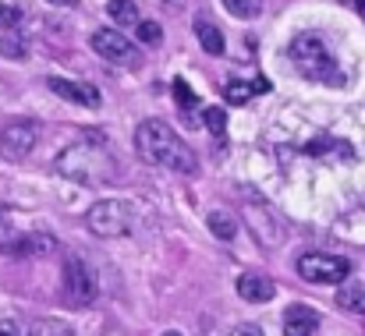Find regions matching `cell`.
Returning a JSON list of instances; mask_svg holds the SVG:
<instances>
[{
  "instance_id": "d4e9b609",
  "label": "cell",
  "mask_w": 365,
  "mask_h": 336,
  "mask_svg": "<svg viewBox=\"0 0 365 336\" xmlns=\"http://www.w3.org/2000/svg\"><path fill=\"white\" fill-rule=\"evenodd\" d=\"M18 18H21V14H18V7H4V4H0V28H4V32H14Z\"/></svg>"
},
{
  "instance_id": "5b68a950",
  "label": "cell",
  "mask_w": 365,
  "mask_h": 336,
  "mask_svg": "<svg viewBox=\"0 0 365 336\" xmlns=\"http://www.w3.org/2000/svg\"><path fill=\"white\" fill-rule=\"evenodd\" d=\"M89 230L96 237H121L131 230V206L121 199H103L89 209Z\"/></svg>"
},
{
  "instance_id": "4fadbf2b",
  "label": "cell",
  "mask_w": 365,
  "mask_h": 336,
  "mask_svg": "<svg viewBox=\"0 0 365 336\" xmlns=\"http://www.w3.org/2000/svg\"><path fill=\"white\" fill-rule=\"evenodd\" d=\"M4 248L14 251V255H53L57 251V241L50 233H29L21 241H7Z\"/></svg>"
},
{
  "instance_id": "7c38bea8",
  "label": "cell",
  "mask_w": 365,
  "mask_h": 336,
  "mask_svg": "<svg viewBox=\"0 0 365 336\" xmlns=\"http://www.w3.org/2000/svg\"><path fill=\"white\" fill-rule=\"evenodd\" d=\"M238 294H242L248 305H266V301L277 294V287H273V280H269V276L245 273L242 280H238Z\"/></svg>"
},
{
  "instance_id": "3957f363",
  "label": "cell",
  "mask_w": 365,
  "mask_h": 336,
  "mask_svg": "<svg viewBox=\"0 0 365 336\" xmlns=\"http://www.w3.org/2000/svg\"><path fill=\"white\" fill-rule=\"evenodd\" d=\"M291 61L298 68V75H305L309 82H337V64L327 50V43L316 32H302L291 43Z\"/></svg>"
},
{
  "instance_id": "e0dca14e",
  "label": "cell",
  "mask_w": 365,
  "mask_h": 336,
  "mask_svg": "<svg viewBox=\"0 0 365 336\" xmlns=\"http://www.w3.org/2000/svg\"><path fill=\"white\" fill-rule=\"evenodd\" d=\"M206 224H210V230H213L220 241H231V237L238 233L235 216H227V213H210V216H206Z\"/></svg>"
},
{
  "instance_id": "8992f818",
  "label": "cell",
  "mask_w": 365,
  "mask_h": 336,
  "mask_svg": "<svg viewBox=\"0 0 365 336\" xmlns=\"http://www.w3.org/2000/svg\"><path fill=\"white\" fill-rule=\"evenodd\" d=\"M351 273V262L341 258V255H302L298 258V276L309 280V283H344Z\"/></svg>"
},
{
  "instance_id": "8fae6325",
  "label": "cell",
  "mask_w": 365,
  "mask_h": 336,
  "mask_svg": "<svg viewBox=\"0 0 365 336\" xmlns=\"http://www.w3.org/2000/svg\"><path fill=\"white\" fill-rule=\"evenodd\" d=\"M46 85L53 89V96H61V100H71V103H82V107H100V103H103V100H100V93H96L93 85H82V82L50 78Z\"/></svg>"
},
{
  "instance_id": "f1b7e54d",
  "label": "cell",
  "mask_w": 365,
  "mask_h": 336,
  "mask_svg": "<svg viewBox=\"0 0 365 336\" xmlns=\"http://www.w3.org/2000/svg\"><path fill=\"white\" fill-rule=\"evenodd\" d=\"M50 4H61V7H71V4H78V0H50Z\"/></svg>"
},
{
  "instance_id": "44dd1931",
  "label": "cell",
  "mask_w": 365,
  "mask_h": 336,
  "mask_svg": "<svg viewBox=\"0 0 365 336\" xmlns=\"http://www.w3.org/2000/svg\"><path fill=\"white\" fill-rule=\"evenodd\" d=\"M0 53L21 61V57H25V39H21L18 32H4V39H0Z\"/></svg>"
},
{
  "instance_id": "9c48e42d",
  "label": "cell",
  "mask_w": 365,
  "mask_h": 336,
  "mask_svg": "<svg viewBox=\"0 0 365 336\" xmlns=\"http://www.w3.org/2000/svg\"><path fill=\"white\" fill-rule=\"evenodd\" d=\"M93 50L100 53V57H107L110 64H135V57H138V50H135V43L124 36L121 28H96L93 32Z\"/></svg>"
},
{
  "instance_id": "83f0119b",
  "label": "cell",
  "mask_w": 365,
  "mask_h": 336,
  "mask_svg": "<svg viewBox=\"0 0 365 336\" xmlns=\"http://www.w3.org/2000/svg\"><path fill=\"white\" fill-rule=\"evenodd\" d=\"M255 93H269V82L266 78H255Z\"/></svg>"
},
{
  "instance_id": "7a4b0ae2",
  "label": "cell",
  "mask_w": 365,
  "mask_h": 336,
  "mask_svg": "<svg viewBox=\"0 0 365 336\" xmlns=\"http://www.w3.org/2000/svg\"><path fill=\"white\" fill-rule=\"evenodd\" d=\"M57 170L64 177L78 181V184H107L114 177V159H110L103 142L86 138V142H75L71 149H64L57 156Z\"/></svg>"
},
{
  "instance_id": "d6986e66",
  "label": "cell",
  "mask_w": 365,
  "mask_h": 336,
  "mask_svg": "<svg viewBox=\"0 0 365 336\" xmlns=\"http://www.w3.org/2000/svg\"><path fill=\"white\" fill-rule=\"evenodd\" d=\"M110 18L121 21V25H138V11H135V0H110L107 4Z\"/></svg>"
},
{
  "instance_id": "484cf974",
  "label": "cell",
  "mask_w": 365,
  "mask_h": 336,
  "mask_svg": "<svg viewBox=\"0 0 365 336\" xmlns=\"http://www.w3.org/2000/svg\"><path fill=\"white\" fill-rule=\"evenodd\" d=\"M231 336H262V330H259V326H238Z\"/></svg>"
},
{
  "instance_id": "52a82bcc",
  "label": "cell",
  "mask_w": 365,
  "mask_h": 336,
  "mask_svg": "<svg viewBox=\"0 0 365 336\" xmlns=\"http://www.w3.org/2000/svg\"><path fill=\"white\" fill-rule=\"evenodd\" d=\"M39 142V124L36 120H11L0 131V152L7 159H25Z\"/></svg>"
},
{
  "instance_id": "277c9868",
  "label": "cell",
  "mask_w": 365,
  "mask_h": 336,
  "mask_svg": "<svg viewBox=\"0 0 365 336\" xmlns=\"http://www.w3.org/2000/svg\"><path fill=\"white\" fill-rule=\"evenodd\" d=\"M100 294V283H96V273L86 266L82 255H68L64 258V298L75 305V308H86L93 305Z\"/></svg>"
},
{
  "instance_id": "7402d4cb",
  "label": "cell",
  "mask_w": 365,
  "mask_h": 336,
  "mask_svg": "<svg viewBox=\"0 0 365 336\" xmlns=\"http://www.w3.org/2000/svg\"><path fill=\"white\" fill-rule=\"evenodd\" d=\"M202 120H206V127H210L213 135H224V127H227V113H224V107H210Z\"/></svg>"
},
{
  "instance_id": "30bf717a",
  "label": "cell",
  "mask_w": 365,
  "mask_h": 336,
  "mask_svg": "<svg viewBox=\"0 0 365 336\" xmlns=\"http://www.w3.org/2000/svg\"><path fill=\"white\" fill-rule=\"evenodd\" d=\"M319 330V312L309 305H291L284 312V336H316Z\"/></svg>"
},
{
  "instance_id": "2e32d148",
  "label": "cell",
  "mask_w": 365,
  "mask_h": 336,
  "mask_svg": "<svg viewBox=\"0 0 365 336\" xmlns=\"http://www.w3.org/2000/svg\"><path fill=\"white\" fill-rule=\"evenodd\" d=\"M195 36H199V43H202V50H206V53H213V57H220V53H224V36H220V28H217L213 21L195 18Z\"/></svg>"
},
{
  "instance_id": "cb8c5ba5",
  "label": "cell",
  "mask_w": 365,
  "mask_h": 336,
  "mask_svg": "<svg viewBox=\"0 0 365 336\" xmlns=\"http://www.w3.org/2000/svg\"><path fill=\"white\" fill-rule=\"evenodd\" d=\"M174 100H178V103H181V107H188V110H192V107H195V93H192V89H188V82H181V78H178V82H174Z\"/></svg>"
},
{
  "instance_id": "ba28073f",
  "label": "cell",
  "mask_w": 365,
  "mask_h": 336,
  "mask_svg": "<svg viewBox=\"0 0 365 336\" xmlns=\"http://www.w3.org/2000/svg\"><path fill=\"white\" fill-rule=\"evenodd\" d=\"M245 220L252 224L255 230V237L266 244V248H277V244H284V237H287V226L284 220L269 209V206H255V202H245Z\"/></svg>"
},
{
  "instance_id": "f546056e",
  "label": "cell",
  "mask_w": 365,
  "mask_h": 336,
  "mask_svg": "<svg viewBox=\"0 0 365 336\" xmlns=\"http://www.w3.org/2000/svg\"><path fill=\"white\" fill-rule=\"evenodd\" d=\"M163 336H181V333H174V330H170V333H163Z\"/></svg>"
},
{
  "instance_id": "4316f807",
  "label": "cell",
  "mask_w": 365,
  "mask_h": 336,
  "mask_svg": "<svg viewBox=\"0 0 365 336\" xmlns=\"http://www.w3.org/2000/svg\"><path fill=\"white\" fill-rule=\"evenodd\" d=\"M0 336H18V326L14 322H0Z\"/></svg>"
},
{
  "instance_id": "6da1fadb",
  "label": "cell",
  "mask_w": 365,
  "mask_h": 336,
  "mask_svg": "<svg viewBox=\"0 0 365 336\" xmlns=\"http://www.w3.org/2000/svg\"><path fill=\"white\" fill-rule=\"evenodd\" d=\"M135 152L145 159V163H156V167H167L174 174H195L199 159L195 152L174 135L170 124L163 120H142L135 127Z\"/></svg>"
},
{
  "instance_id": "603a6c76",
  "label": "cell",
  "mask_w": 365,
  "mask_h": 336,
  "mask_svg": "<svg viewBox=\"0 0 365 336\" xmlns=\"http://www.w3.org/2000/svg\"><path fill=\"white\" fill-rule=\"evenodd\" d=\"M135 28H138V39H142V43H149V46H156V43L163 39V32H160V25H156V21H138Z\"/></svg>"
},
{
  "instance_id": "ffe728a7",
  "label": "cell",
  "mask_w": 365,
  "mask_h": 336,
  "mask_svg": "<svg viewBox=\"0 0 365 336\" xmlns=\"http://www.w3.org/2000/svg\"><path fill=\"white\" fill-rule=\"evenodd\" d=\"M224 7L235 14V18H255L262 11V0H224Z\"/></svg>"
},
{
  "instance_id": "ac0fdd59",
  "label": "cell",
  "mask_w": 365,
  "mask_h": 336,
  "mask_svg": "<svg viewBox=\"0 0 365 336\" xmlns=\"http://www.w3.org/2000/svg\"><path fill=\"white\" fill-rule=\"evenodd\" d=\"M224 96H227V103L242 107V103H248V100L255 96V82H238V78H231L227 89H224Z\"/></svg>"
},
{
  "instance_id": "5bb4252c",
  "label": "cell",
  "mask_w": 365,
  "mask_h": 336,
  "mask_svg": "<svg viewBox=\"0 0 365 336\" xmlns=\"http://www.w3.org/2000/svg\"><path fill=\"white\" fill-rule=\"evenodd\" d=\"M305 152L309 156H316V159H351V145H344V142H337V138H312L309 145H305Z\"/></svg>"
},
{
  "instance_id": "9a60e30c",
  "label": "cell",
  "mask_w": 365,
  "mask_h": 336,
  "mask_svg": "<svg viewBox=\"0 0 365 336\" xmlns=\"http://www.w3.org/2000/svg\"><path fill=\"white\" fill-rule=\"evenodd\" d=\"M337 308L351 315H365V283H344L337 290Z\"/></svg>"
}]
</instances>
